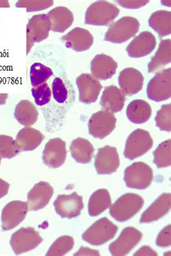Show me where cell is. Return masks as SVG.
I'll return each instance as SVG.
<instances>
[{
  "mask_svg": "<svg viewBox=\"0 0 171 256\" xmlns=\"http://www.w3.org/2000/svg\"><path fill=\"white\" fill-rule=\"evenodd\" d=\"M27 70L32 97L44 117L46 131H60L76 100L66 74L64 50L52 44L38 46L28 58Z\"/></svg>",
  "mask_w": 171,
  "mask_h": 256,
  "instance_id": "cell-1",
  "label": "cell"
},
{
  "mask_svg": "<svg viewBox=\"0 0 171 256\" xmlns=\"http://www.w3.org/2000/svg\"><path fill=\"white\" fill-rule=\"evenodd\" d=\"M120 10L107 1H97L88 8L84 22L87 25L109 26L118 17Z\"/></svg>",
  "mask_w": 171,
  "mask_h": 256,
  "instance_id": "cell-2",
  "label": "cell"
},
{
  "mask_svg": "<svg viewBox=\"0 0 171 256\" xmlns=\"http://www.w3.org/2000/svg\"><path fill=\"white\" fill-rule=\"evenodd\" d=\"M144 205V200L136 194H126L122 196L115 203L110 205V216L120 222L128 221L139 212Z\"/></svg>",
  "mask_w": 171,
  "mask_h": 256,
  "instance_id": "cell-3",
  "label": "cell"
},
{
  "mask_svg": "<svg viewBox=\"0 0 171 256\" xmlns=\"http://www.w3.org/2000/svg\"><path fill=\"white\" fill-rule=\"evenodd\" d=\"M140 24L135 18L125 16L109 26L105 40L113 44L125 43L139 32Z\"/></svg>",
  "mask_w": 171,
  "mask_h": 256,
  "instance_id": "cell-4",
  "label": "cell"
},
{
  "mask_svg": "<svg viewBox=\"0 0 171 256\" xmlns=\"http://www.w3.org/2000/svg\"><path fill=\"white\" fill-rule=\"evenodd\" d=\"M118 228L106 218L96 221L82 236L83 240L92 246H102L113 239Z\"/></svg>",
  "mask_w": 171,
  "mask_h": 256,
  "instance_id": "cell-5",
  "label": "cell"
},
{
  "mask_svg": "<svg viewBox=\"0 0 171 256\" xmlns=\"http://www.w3.org/2000/svg\"><path fill=\"white\" fill-rule=\"evenodd\" d=\"M153 177L150 166L143 162H138L125 169L124 180L126 186L130 188L144 190L152 184Z\"/></svg>",
  "mask_w": 171,
  "mask_h": 256,
  "instance_id": "cell-6",
  "label": "cell"
},
{
  "mask_svg": "<svg viewBox=\"0 0 171 256\" xmlns=\"http://www.w3.org/2000/svg\"><path fill=\"white\" fill-rule=\"evenodd\" d=\"M153 146L150 134L146 130H135L127 138L124 156L130 160L146 154Z\"/></svg>",
  "mask_w": 171,
  "mask_h": 256,
  "instance_id": "cell-7",
  "label": "cell"
},
{
  "mask_svg": "<svg viewBox=\"0 0 171 256\" xmlns=\"http://www.w3.org/2000/svg\"><path fill=\"white\" fill-rule=\"evenodd\" d=\"M43 242V238L32 228H22L11 236L10 244L16 255L34 250Z\"/></svg>",
  "mask_w": 171,
  "mask_h": 256,
  "instance_id": "cell-8",
  "label": "cell"
},
{
  "mask_svg": "<svg viewBox=\"0 0 171 256\" xmlns=\"http://www.w3.org/2000/svg\"><path fill=\"white\" fill-rule=\"evenodd\" d=\"M148 98L156 102H161L171 97V69L162 70L148 82L146 87Z\"/></svg>",
  "mask_w": 171,
  "mask_h": 256,
  "instance_id": "cell-9",
  "label": "cell"
},
{
  "mask_svg": "<svg viewBox=\"0 0 171 256\" xmlns=\"http://www.w3.org/2000/svg\"><path fill=\"white\" fill-rule=\"evenodd\" d=\"M27 36V55L29 54L36 43H40L48 38L51 30L50 20L46 14H36L29 20L26 28Z\"/></svg>",
  "mask_w": 171,
  "mask_h": 256,
  "instance_id": "cell-10",
  "label": "cell"
},
{
  "mask_svg": "<svg viewBox=\"0 0 171 256\" xmlns=\"http://www.w3.org/2000/svg\"><path fill=\"white\" fill-rule=\"evenodd\" d=\"M116 118L112 112L100 110L91 116L88 122L89 134L94 138L104 140L115 130Z\"/></svg>",
  "mask_w": 171,
  "mask_h": 256,
  "instance_id": "cell-11",
  "label": "cell"
},
{
  "mask_svg": "<svg viewBox=\"0 0 171 256\" xmlns=\"http://www.w3.org/2000/svg\"><path fill=\"white\" fill-rule=\"evenodd\" d=\"M28 212L27 202L12 200L3 208L2 212V229L3 231L10 230L20 224Z\"/></svg>",
  "mask_w": 171,
  "mask_h": 256,
  "instance_id": "cell-12",
  "label": "cell"
},
{
  "mask_svg": "<svg viewBox=\"0 0 171 256\" xmlns=\"http://www.w3.org/2000/svg\"><path fill=\"white\" fill-rule=\"evenodd\" d=\"M55 211L62 218L72 219L80 214L84 208L82 197L76 192L70 195H58L54 202Z\"/></svg>",
  "mask_w": 171,
  "mask_h": 256,
  "instance_id": "cell-13",
  "label": "cell"
},
{
  "mask_svg": "<svg viewBox=\"0 0 171 256\" xmlns=\"http://www.w3.org/2000/svg\"><path fill=\"white\" fill-rule=\"evenodd\" d=\"M142 238L141 232L132 226L123 230L118 238L109 246V251L113 256H126Z\"/></svg>",
  "mask_w": 171,
  "mask_h": 256,
  "instance_id": "cell-14",
  "label": "cell"
},
{
  "mask_svg": "<svg viewBox=\"0 0 171 256\" xmlns=\"http://www.w3.org/2000/svg\"><path fill=\"white\" fill-rule=\"evenodd\" d=\"M66 154V142L61 138H54L46 144L42 159L50 168L56 169L64 164Z\"/></svg>",
  "mask_w": 171,
  "mask_h": 256,
  "instance_id": "cell-15",
  "label": "cell"
},
{
  "mask_svg": "<svg viewBox=\"0 0 171 256\" xmlns=\"http://www.w3.org/2000/svg\"><path fill=\"white\" fill-rule=\"evenodd\" d=\"M94 166L99 175H110L115 172L120 166L116 148L109 145L100 148L96 154Z\"/></svg>",
  "mask_w": 171,
  "mask_h": 256,
  "instance_id": "cell-16",
  "label": "cell"
},
{
  "mask_svg": "<svg viewBox=\"0 0 171 256\" xmlns=\"http://www.w3.org/2000/svg\"><path fill=\"white\" fill-rule=\"evenodd\" d=\"M80 101L83 104H94L98 98L102 86L100 81L90 74H82L76 80Z\"/></svg>",
  "mask_w": 171,
  "mask_h": 256,
  "instance_id": "cell-17",
  "label": "cell"
},
{
  "mask_svg": "<svg viewBox=\"0 0 171 256\" xmlns=\"http://www.w3.org/2000/svg\"><path fill=\"white\" fill-rule=\"evenodd\" d=\"M53 195V187L48 182H40L35 184L28 194V211L36 212L43 210L48 204Z\"/></svg>",
  "mask_w": 171,
  "mask_h": 256,
  "instance_id": "cell-18",
  "label": "cell"
},
{
  "mask_svg": "<svg viewBox=\"0 0 171 256\" xmlns=\"http://www.w3.org/2000/svg\"><path fill=\"white\" fill-rule=\"evenodd\" d=\"M156 45L157 40L152 32H142L128 44L126 48L127 54L132 58H141L152 53Z\"/></svg>",
  "mask_w": 171,
  "mask_h": 256,
  "instance_id": "cell-19",
  "label": "cell"
},
{
  "mask_svg": "<svg viewBox=\"0 0 171 256\" xmlns=\"http://www.w3.org/2000/svg\"><path fill=\"white\" fill-rule=\"evenodd\" d=\"M61 40L68 48L78 52L89 50L94 42L92 34L82 28H76L61 38Z\"/></svg>",
  "mask_w": 171,
  "mask_h": 256,
  "instance_id": "cell-20",
  "label": "cell"
},
{
  "mask_svg": "<svg viewBox=\"0 0 171 256\" xmlns=\"http://www.w3.org/2000/svg\"><path fill=\"white\" fill-rule=\"evenodd\" d=\"M144 76L139 70L128 68L122 70L118 76V84L126 96L138 94L142 89Z\"/></svg>",
  "mask_w": 171,
  "mask_h": 256,
  "instance_id": "cell-21",
  "label": "cell"
},
{
  "mask_svg": "<svg viewBox=\"0 0 171 256\" xmlns=\"http://www.w3.org/2000/svg\"><path fill=\"white\" fill-rule=\"evenodd\" d=\"M118 63L112 57L100 54L91 61V73L96 79L106 80L110 79L116 72Z\"/></svg>",
  "mask_w": 171,
  "mask_h": 256,
  "instance_id": "cell-22",
  "label": "cell"
},
{
  "mask_svg": "<svg viewBox=\"0 0 171 256\" xmlns=\"http://www.w3.org/2000/svg\"><path fill=\"white\" fill-rule=\"evenodd\" d=\"M170 206V194H162L143 212L140 218V222L143 224L158 221L169 212Z\"/></svg>",
  "mask_w": 171,
  "mask_h": 256,
  "instance_id": "cell-23",
  "label": "cell"
},
{
  "mask_svg": "<svg viewBox=\"0 0 171 256\" xmlns=\"http://www.w3.org/2000/svg\"><path fill=\"white\" fill-rule=\"evenodd\" d=\"M126 94L116 86H107L102 92L100 106L102 110L112 112H122L124 106Z\"/></svg>",
  "mask_w": 171,
  "mask_h": 256,
  "instance_id": "cell-24",
  "label": "cell"
},
{
  "mask_svg": "<svg viewBox=\"0 0 171 256\" xmlns=\"http://www.w3.org/2000/svg\"><path fill=\"white\" fill-rule=\"evenodd\" d=\"M51 30L55 32H64L72 25L74 16L71 10L65 6H57L47 13Z\"/></svg>",
  "mask_w": 171,
  "mask_h": 256,
  "instance_id": "cell-25",
  "label": "cell"
},
{
  "mask_svg": "<svg viewBox=\"0 0 171 256\" xmlns=\"http://www.w3.org/2000/svg\"><path fill=\"white\" fill-rule=\"evenodd\" d=\"M44 138L42 132L28 126L18 132L16 142L20 152H30L36 149Z\"/></svg>",
  "mask_w": 171,
  "mask_h": 256,
  "instance_id": "cell-26",
  "label": "cell"
},
{
  "mask_svg": "<svg viewBox=\"0 0 171 256\" xmlns=\"http://www.w3.org/2000/svg\"><path fill=\"white\" fill-rule=\"evenodd\" d=\"M152 116V108L143 100L132 101L126 108V116L135 124L146 123Z\"/></svg>",
  "mask_w": 171,
  "mask_h": 256,
  "instance_id": "cell-27",
  "label": "cell"
},
{
  "mask_svg": "<svg viewBox=\"0 0 171 256\" xmlns=\"http://www.w3.org/2000/svg\"><path fill=\"white\" fill-rule=\"evenodd\" d=\"M171 62V40L166 39L160 43L158 50L148 64V72H158Z\"/></svg>",
  "mask_w": 171,
  "mask_h": 256,
  "instance_id": "cell-28",
  "label": "cell"
},
{
  "mask_svg": "<svg viewBox=\"0 0 171 256\" xmlns=\"http://www.w3.org/2000/svg\"><path fill=\"white\" fill-rule=\"evenodd\" d=\"M14 118L24 126L28 127L35 124L38 118V112L32 102L22 100L14 108Z\"/></svg>",
  "mask_w": 171,
  "mask_h": 256,
  "instance_id": "cell-29",
  "label": "cell"
},
{
  "mask_svg": "<svg viewBox=\"0 0 171 256\" xmlns=\"http://www.w3.org/2000/svg\"><path fill=\"white\" fill-rule=\"evenodd\" d=\"M70 152L76 162L88 164L90 162L94 154L92 144L84 138H78L72 142Z\"/></svg>",
  "mask_w": 171,
  "mask_h": 256,
  "instance_id": "cell-30",
  "label": "cell"
},
{
  "mask_svg": "<svg viewBox=\"0 0 171 256\" xmlns=\"http://www.w3.org/2000/svg\"><path fill=\"white\" fill-rule=\"evenodd\" d=\"M112 205L110 194L106 189H99L91 195L88 202L90 216H97Z\"/></svg>",
  "mask_w": 171,
  "mask_h": 256,
  "instance_id": "cell-31",
  "label": "cell"
},
{
  "mask_svg": "<svg viewBox=\"0 0 171 256\" xmlns=\"http://www.w3.org/2000/svg\"><path fill=\"white\" fill-rule=\"evenodd\" d=\"M149 26L160 37L170 35L171 12L167 10H158L152 13L149 19Z\"/></svg>",
  "mask_w": 171,
  "mask_h": 256,
  "instance_id": "cell-32",
  "label": "cell"
},
{
  "mask_svg": "<svg viewBox=\"0 0 171 256\" xmlns=\"http://www.w3.org/2000/svg\"><path fill=\"white\" fill-rule=\"evenodd\" d=\"M153 162L158 168L169 167L171 164V140L160 143L153 152Z\"/></svg>",
  "mask_w": 171,
  "mask_h": 256,
  "instance_id": "cell-33",
  "label": "cell"
},
{
  "mask_svg": "<svg viewBox=\"0 0 171 256\" xmlns=\"http://www.w3.org/2000/svg\"><path fill=\"white\" fill-rule=\"evenodd\" d=\"M74 241L72 237L69 236H61L52 244L46 252V256H64L72 250Z\"/></svg>",
  "mask_w": 171,
  "mask_h": 256,
  "instance_id": "cell-34",
  "label": "cell"
},
{
  "mask_svg": "<svg viewBox=\"0 0 171 256\" xmlns=\"http://www.w3.org/2000/svg\"><path fill=\"white\" fill-rule=\"evenodd\" d=\"M20 152L14 138L6 135H0V158L2 159H12Z\"/></svg>",
  "mask_w": 171,
  "mask_h": 256,
  "instance_id": "cell-35",
  "label": "cell"
},
{
  "mask_svg": "<svg viewBox=\"0 0 171 256\" xmlns=\"http://www.w3.org/2000/svg\"><path fill=\"white\" fill-rule=\"evenodd\" d=\"M156 126L161 131L170 132L171 131V105L166 104L156 114Z\"/></svg>",
  "mask_w": 171,
  "mask_h": 256,
  "instance_id": "cell-36",
  "label": "cell"
},
{
  "mask_svg": "<svg viewBox=\"0 0 171 256\" xmlns=\"http://www.w3.org/2000/svg\"><path fill=\"white\" fill-rule=\"evenodd\" d=\"M54 1H18L16 6L18 8H26L27 12H34L36 11L44 10L51 8Z\"/></svg>",
  "mask_w": 171,
  "mask_h": 256,
  "instance_id": "cell-37",
  "label": "cell"
},
{
  "mask_svg": "<svg viewBox=\"0 0 171 256\" xmlns=\"http://www.w3.org/2000/svg\"><path fill=\"white\" fill-rule=\"evenodd\" d=\"M170 225L166 226L164 230L160 231L156 240V244L159 247L167 248L170 246L171 236H170Z\"/></svg>",
  "mask_w": 171,
  "mask_h": 256,
  "instance_id": "cell-38",
  "label": "cell"
},
{
  "mask_svg": "<svg viewBox=\"0 0 171 256\" xmlns=\"http://www.w3.org/2000/svg\"><path fill=\"white\" fill-rule=\"evenodd\" d=\"M117 3L122 6V8L126 9H138V8H142L149 3L150 1H116Z\"/></svg>",
  "mask_w": 171,
  "mask_h": 256,
  "instance_id": "cell-39",
  "label": "cell"
},
{
  "mask_svg": "<svg viewBox=\"0 0 171 256\" xmlns=\"http://www.w3.org/2000/svg\"><path fill=\"white\" fill-rule=\"evenodd\" d=\"M100 256V252L97 250H91L88 248H80L79 251L74 252V256Z\"/></svg>",
  "mask_w": 171,
  "mask_h": 256,
  "instance_id": "cell-40",
  "label": "cell"
},
{
  "mask_svg": "<svg viewBox=\"0 0 171 256\" xmlns=\"http://www.w3.org/2000/svg\"><path fill=\"white\" fill-rule=\"evenodd\" d=\"M134 256H158V254L148 246H144V247H142L139 250L136 251Z\"/></svg>",
  "mask_w": 171,
  "mask_h": 256,
  "instance_id": "cell-41",
  "label": "cell"
},
{
  "mask_svg": "<svg viewBox=\"0 0 171 256\" xmlns=\"http://www.w3.org/2000/svg\"><path fill=\"white\" fill-rule=\"evenodd\" d=\"M10 188V184L6 180L0 178V198H2L8 194Z\"/></svg>",
  "mask_w": 171,
  "mask_h": 256,
  "instance_id": "cell-42",
  "label": "cell"
},
{
  "mask_svg": "<svg viewBox=\"0 0 171 256\" xmlns=\"http://www.w3.org/2000/svg\"><path fill=\"white\" fill-rule=\"evenodd\" d=\"M8 98V94H0V106L4 105Z\"/></svg>",
  "mask_w": 171,
  "mask_h": 256,
  "instance_id": "cell-43",
  "label": "cell"
},
{
  "mask_svg": "<svg viewBox=\"0 0 171 256\" xmlns=\"http://www.w3.org/2000/svg\"><path fill=\"white\" fill-rule=\"evenodd\" d=\"M0 8H10L9 2L8 1H0Z\"/></svg>",
  "mask_w": 171,
  "mask_h": 256,
  "instance_id": "cell-44",
  "label": "cell"
},
{
  "mask_svg": "<svg viewBox=\"0 0 171 256\" xmlns=\"http://www.w3.org/2000/svg\"><path fill=\"white\" fill-rule=\"evenodd\" d=\"M1 160H2V158H0V164H1Z\"/></svg>",
  "mask_w": 171,
  "mask_h": 256,
  "instance_id": "cell-45",
  "label": "cell"
}]
</instances>
